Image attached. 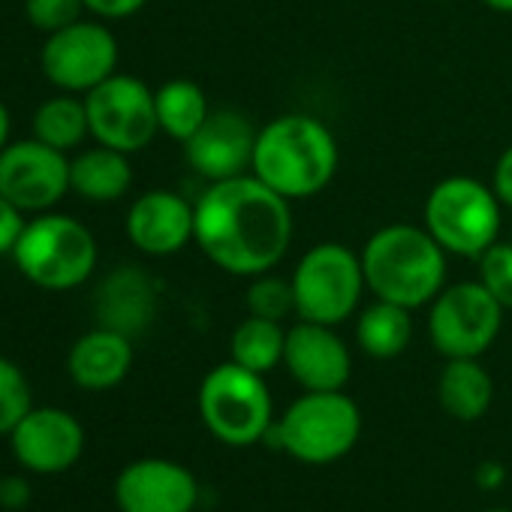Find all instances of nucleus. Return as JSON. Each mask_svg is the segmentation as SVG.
I'll return each instance as SVG.
<instances>
[{"label":"nucleus","instance_id":"nucleus-33","mask_svg":"<svg viewBox=\"0 0 512 512\" xmlns=\"http://www.w3.org/2000/svg\"><path fill=\"white\" fill-rule=\"evenodd\" d=\"M31 503V482L25 476H4L0 485V509H22Z\"/></svg>","mask_w":512,"mask_h":512},{"label":"nucleus","instance_id":"nucleus-35","mask_svg":"<svg viewBox=\"0 0 512 512\" xmlns=\"http://www.w3.org/2000/svg\"><path fill=\"white\" fill-rule=\"evenodd\" d=\"M10 145V109L0 100V151Z\"/></svg>","mask_w":512,"mask_h":512},{"label":"nucleus","instance_id":"nucleus-12","mask_svg":"<svg viewBox=\"0 0 512 512\" xmlns=\"http://www.w3.org/2000/svg\"><path fill=\"white\" fill-rule=\"evenodd\" d=\"M0 193L19 211H52L70 193V157L40 139H19L0 151Z\"/></svg>","mask_w":512,"mask_h":512},{"label":"nucleus","instance_id":"nucleus-25","mask_svg":"<svg viewBox=\"0 0 512 512\" xmlns=\"http://www.w3.org/2000/svg\"><path fill=\"white\" fill-rule=\"evenodd\" d=\"M154 106H157V124L160 133H166L175 142H187L211 115L205 91L190 82V79H172L154 91Z\"/></svg>","mask_w":512,"mask_h":512},{"label":"nucleus","instance_id":"nucleus-1","mask_svg":"<svg viewBox=\"0 0 512 512\" xmlns=\"http://www.w3.org/2000/svg\"><path fill=\"white\" fill-rule=\"evenodd\" d=\"M196 205L193 241L208 260L232 278L272 272L293 244L290 199L275 193L253 172L214 181Z\"/></svg>","mask_w":512,"mask_h":512},{"label":"nucleus","instance_id":"nucleus-38","mask_svg":"<svg viewBox=\"0 0 512 512\" xmlns=\"http://www.w3.org/2000/svg\"><path fill=\"white\" fill-rule=\"evenodd\" d=\"M509 241H512V229H509Z\"/></svg>","mask_w":512,"mask_h":512},{"label":"nucleus","instance_id":"nucleus-32","mask_svg":"<svg viewBox=\"0 0 512 512\" xmlns=\"http://www.w3.org/2000/svg\"><path fill=\"white\" fill-rule=\"evenodd\" d=\"M491 190L503 202V208H512V145L497 157L491 172Z\"/></svg>","mask_w":512,"mask_h":512},{"label":"nucleus","instance_id":"nucleus-2","mask_svg":"<svg viewBox=\"0 0 512 512\" xmlns=\"http://www.w3.org/2000/svg\"><path fill=\"white\" fill-rule=\"evenodd\" d=\"M250 172L290 202L317 196L338 172L335 133L314 115H281L256 133Z\"/></svg>","mask_w":512,"mask_h":512},{"label":"nucleus","instance_id":"nucleus-11","mask_svg":"<svg viewBox=\"0 0 512 512\" xmlns=\"http://www.w3.org/2000/svg\"><path fill=\"white\" fill-rule=\"evenodd\" d=\"M40 67L55 88L67 94H88L118 73V40L106 25L79 19L46 37Z\"/></svg>","mask_w":512,"mask_h":512},{"label":"nucleus","instance_id":"nucleus-19","mask_svg":"<svg viewBox=\"0 0 512 512\" xmlns=\"http://www.w3.org/2000/svg\"><path fill=\"white\" fill-rule=\"evenodd\" d=\"M157 308L154 284L145 272L136 266H121L115 275H109L97 293V320L106 329H115L127 338L139 335Z\"/></svg>","mask_w":512,"mask_h":512},{"label":"nucleus","instance_id":"nucleus-30","mask_svg":"<svg viewBox=\"0 0 512 512\" xmlns=\"http://www.w3.org/2000/svg\"><path fill=\"white\" fill-rule=\"evenodd\" d=\"M25 211H19L4 193H0V256H10L22 229H25Z\"/></svg>","mask_w":512,"mask_h":512},{"label":"nucleus","instance_id":"nucleus-34","mask_svg":"<svg viewBox=\"0 0 512 512\" xmlns=\"http://www.w3.org/2000/svg\"><path fill=\"white\" fill-rule=\"evenodd\" d=\"M503 479H506V473H503V464H497V461H482V464L476 467V485L485 488V491L500 488Z\"/></svg>","mask_w":512,"mask_h":512},{"label":"nucleus","instance_id":"nucleus-23","mask_svg":"<svg viewBox=\"0 0 512 512\" xmlns=\"http://www.w3.org/2000/svg\"><path fill=\"white\" fill-rule=\"evenodd\" d=\"M284 350H287V329L278 320H263L253 314L235 326L229 341V353H232L229 359L263 377L278 365H284Z\"/></svg>","mask_w":512,"mask_h":512},{"label":"nucleus","instance_id":"nucleus-3","mask_svg":"<svg viewBox=\"0 0 512 512\" xmlns=\"http://www.w3.org/2000/svg\"><path fill=\"white\" fill-rule=\"evenodd\" d=\"M359 256L374 299L416 311L446 287V250L425 226L389 223L365 241Z\"/></svg>","mask_w":512,"mask_h":512},{"label":"nucleus","instance_id":"nucleus-13","mask_svg":"<svg viewBox=\"0 0 512 512\" xmlns=\"http://www.w3.org/2000/svg\"><path fill=\"white\" fill-rule=\"evenodd\" d=\"M16 461L43 476L70 470L85 452L82 422L61 407H31L25 419L10 431Z\"/></svg>","mask_w":512,"mask_h":512},{"label":"nucleus","instance_id":"nucleus-22","mask_svg":"<svg viewBox=\"0 0 512 512\" xmlns=\"http://www.w3.org/2000/svg\"><path fill=\"white\" fill-rule=\"evenodd\" d=\"M356 341L371 359H398L413 341V311L374 299L368 308L359 311Z\"/></svg>","mask_w":512,"mask_h":512},{"label":"nucleus","instance_id":"nucleus-20","mask_svg":"<svg viewBox=\"0 0 512 512\" xmlns=\"http://www.w3.org/2000/svg\"><path fill=\"white\" fill-rule=\"evenodd\" d=\"M127 157L130 154L106 145L79 151L70 160V190L88 202H118L133 184V169Z\"/></svg>","mask_w":512,"mask_h":512},{"label":"nucleus","instance_id":"nucleus-8","mask_svg":"<svg viewBox=\"0 0 512 512\" xmlns=\"http://www.w3.org/2000/svg\"><path fill=\"white\" fill-rule=\"evenodd\" d=\"M296 317L320 326H341L362 305L365 272L362 256L338 241L314 244L302 253L293 272Z\"/></svg>","mask_w":512,"mask_h":512},{"label":"nucleus","instance_id":"nucleus-10","mask_svg":"<svg viewBox=\"0 0 512 512\" xmlns=\"http://www.w3.org/2000/svg\"><path fill=\"white\" fill-rule=\"evenodd\" d=\"M91 139L97 145L136 154L160 133L154 91L136 76H109L103 85L85 94Z\"/></svg>","mask_w":512,"mask_h":512},{"label":"nucleus","instance_id":"nucleus-28","mask_svg":"<svg viewBox=\"0 0 512 512\" xmlns=\"http://www.w3.org/2000/svg\"><path fill=\"white\" fill-rule=\"evenodd\" d=\"M476 263L482 287L503 305V311H512V241H494Z\"/></svg>","mask_w":512,"mask_h":512},{"label":"nucleus","instance_id":"nucleus-7","mask_svg":"<svg viewBox=\"0 0 512 512\" xmlns=\"http://www.w3.org/2000/svg\"><path fill=\"white\" fill-rule=\"evenodd\" d=\"M196 404L202 425L226 446H253L266 440L275 425V404L266 377L232 359L205 374Z\"/></svg>","mask_w":512,"mask_h":512},{"label":"nucleus","instance_id":"nucleus-16","mask_svg":"<svg viewBox=\"0 0 512 512\" xmlns=\"http://www.w3.org/2000/svg\"><path fill=\"white\" fill-rule=\"evenodd\" d=\"M284 365L305 392H338L350 383L353 356L335 326L299 320L287 329Z\"/></svg>","mask_w":512,"mask_h":512},{"label":"nucleus","instance_id":"nucleus-18","mask_svg":"<svg viewBox=\"0 0 512 512\" xmlns=\"http://www.w3.org/2000/svg\"><path fill=\"white\" fill-rule=\"evenodd\" d=\"M133 368V338L97 326L85 332L67 356V371L79 389L88 392H106L124 383V377Z\"/></svg>","mask_w":512,"mask_h":512},{"label":"nucleus","instance_id":"nucleus-31","mask_svg":"<svg viewBox=\"0 0 512 512\" xmlns=\"http://www.w3.org/2000/svg\"><path fill=\"white\" fill-rule=\"evenodd\" d=\"M85 4V10L88 13H94V16H100V19H130V16H136L148 0H82Z\"/></svg>","mask_w":512,"mask_h":512},{"label":"nucleus","instance_id":"nucleus-29","mask_svg":"<svg viewBox=\"0 0 512 512\" xmlns=\"http://www.w3.org/2000/svg\"><path fill=\"white\" fill-rule=\"evenodd\" d=\"M82 0H25L28 25L40 34H58L82 19Z\"/></svg>","mask_w":512,"mask_h":512},{"label":"nucleus","instance_id":"nucleus-24","mask_svg":"<svg viewBox=\"0 0 512 512\" xmlns=\"http://www.w3.org/2000/svg\"><path fill=\"white\" fill-rule=\"evenodd\" d=\"M34 139L46 142L49 148H58L64 154L82 148V142L91 136V121H88V103L79 94L61 91L58 97L46 100L34 112Z\"/></svg>","mask_w":512,"mask_h":512},{"label":"nucleus","instance_id":"nucleus-27","mask_svg":"<svg viewBox=\"0 0 512 512\" xmlns=\"http://www.w3.org/2000/svg\"><path fill=\"white\" fill-rule=\"evenodd\" d=\"M34 407L31 398V383L25 377V371L0 356V434H7L25 419V413Z\"/></svg>","mask_w":512,"mask_h":512},{"label":"nucleus","instance_id":"nucleus-9","mask_svg":"<svg viewBox=\"0 0 512 512\" xmlns=\"http://www.w3.org/2000/svg\"><path fill=\"white\" fill-rule=\"evenodd\" d=\"M503 305L482 281L443 287L428 305V338L443 359H479L500 335Z\"/></svg>","mask_w":512,"mask_h":512},{"label":"nucleus","instance_id":"nucleus-6","mask_svg":"<svg viewBox=\"0 0 512 512\" xmlns=\"http://www.w3.org/2000/svg\"><path fill=\"white\" fill-rule=\"evenodd\" d=\"M362 434L359 404L338 392H305L296 398L284 416L266 434L275 437L278 449L302 464H332L341 461Z\"/></svg>","mask_w":512,"mask_h":512},{"label":"nucleus","instance_id":"nucleus-36","mask_svg":"<svg viewBox=\"0 0 512 512\" xmlns=\"http://www.w3.org/2000/svg\"><path fill=\"white\" fill-rule=\"evenodd\" d=\"M482 4H485L488 10H494V13H506V16H512V0H482Z\"/></svg>","mask_w":512,"mask_h":512},{"label":"nucleus","instance_id":"nucleus-4","mask_svg":"<svg viewBox=\"0 0 512 512\" xmlns=\"http://www.w3.org/2000/svg\"><path fill=\"white\" fill-rule=\"evenodd\" d=\"M10 256L22 278L34 287L67 293L82 287L94 275L100 250L94 232L82 220L43 211L25 223Z\"/></svg>","mask_w":512,"mask_h":512},{"label":"nucleus","instance_id":"nucleus-5","mask_svg":"<svg viewBox=\"0 0 512 512\" xmlns=\"http://www.w3.org/2000/svg\"><path fill=\"white\" fill-rule=\"evenodd\" d=\"M422 220L446 253L479 260L494 241H500L503 202L491 184L470 175H452L431 187Z\"/></svg>","mask_w":512,"mask_h":512},{"label":"nucleus","instance_id":"nucleus-37","mask_svg":"<svg viewBox=\"0 0 512 512\" xmlns=\"http://www.w3.org/2000/svg\"><path fill=\"white\" fill-rule=\"evenodd\" d=\"M485 512H512V509H506V506H491V509H485Z\"/></svg>","mask_w":512,"mask_h":512},{"label":"nucleus","instance_id":"nucleus-26","mask_svg":"<svg viewBox=\"0 0 512 512\" xmlns=\"http://www.w3.org/2000/svg\"><path fill=\"white\" fill-rule=\"evenodd\" d=\"M244 305L253 317L263 320H278L284 323L290 314H296V296H293V281H284L272 272L250 278Z\"/></svg>","mask_w":512,"mask_h":512},{"label":"nucleus","instance_id":"nucleus-39","mask_svg":"<svg viewBox=\"0 0 512 512\" xmlns=\"http://www.w3.org/2000/svg\"><path fill=\"white\" fill-rule=\"evenodd\" d=\"M0 485H4V476H0Z\"/></svg>","mask_w":512,"mask_h":512},{"label":"nucleus","instance_id":"nucleus-21","mask_svg":"<svg viewBox=\"0 0 512 512\" xmlns=\"http://www.w3.org/2000/svg\"><path fill=\"white\" fill-rule=\"evenodd\" d=\"M494 398L491 374L479 359H446L437 377V401L458 422H476L488 413Z\"/></svg>","mask_w":512,"mask_h":512},{"label":"nucleus","instance_id":"nucleus-17","mask_svg":"<svg viewBox=\"0 0 512 512\" xmlns=\"http://www.w3.org/2000/svg\"><path fill=\"white\" fill-rule=\"evenodd\" d=\"M196 205L175 190H148L127 211V238L148 256H172L193 241Z\"/></svg>","mask_w":512,"mask_h":512},{"label":"nucleus","instance_id":"nucleus-14","mask_svg":"<svg viewBox=\"0 0 512 512\" xmlns=\"http://www.w3.org/2000/svg\"><path fill=\"white\" fill-rule=\"evenodd\" d=\"M115 503L121 512H193L199 482L172 458H139L118 473Z\"/></svg>","mask_w":512,"mask_h":512},{"label":"nucleus","instance_id":"nucleus-15","mask_svg":"<svg viewBox=\"0 0 512 512\" xmlns=\"http://www.w3.org/2000/svg\"><path fill=\"white\" fill-rule=\"evenodd\" d=\"M253 124L235 112L220 109L205 118V124L184 142V157L193 172H199L208 184L247 175L256 148Z\"/></svg>","mask_w":512,"mask_h":512}]
</instances>
